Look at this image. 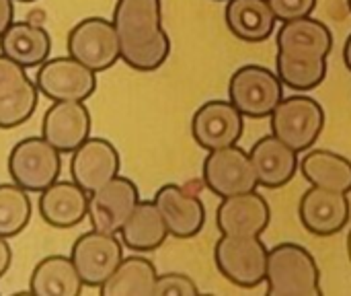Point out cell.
Segmentation results:
<instances>
[{"label": "cell", "instance_id": "1", "mask_svg": "<svg viewBox=\"0 0 351 296\" xmlns=\"http://www.w3.org/2000/svg\"><path fill=\"white\" fill-rule=\"evenodd\" d=\"M113 27L119 37L121 60L140 72L160 68L171 54V39L162 29L160 0H117Z\"/></svg>", "mask_w": 351, "mask_h": 296}, {"label": "cell", "instance_id": "2", "mask_svg": "<svg viewBox=\"0 0 351 296\" xmlns=\"http://www.w3.org/2000/svg\"><path fill=\"white\" fill-rule=\"evenodd\" d=\"M267 293L271 296H319L321 272L315 258L296 243H280L267 255Z\"/></svg>", "mask_w": 351, "mask_h": 296}, {"label": "cell", "instance_id": "3", "mask_svg": "<svg viewBox=\"0 0 351 296\" xmlns=\"http://www.w3.org/2000/svg\"><path fill=\"white\" fill-rule=\"evenodd\" d=\"M269 249L259 237L222 235L214 249L218 272L232 284L255 288L265 282Z\"/></svg>", "mask_w": 351, "mask_h": 296}, {"label": "cell", "instance_id": "4", "mask_svg": "<svg viewBox=\"0 0 351 296\" xmlns=\"http://www.w3.org/2000/svg\"><path fill=\"white\" fill-rule=\"evenodd\" d=\"M271 134L296 152L313 148L325 124V111L317 99L294 95L286 97L271 111Z\"/></svg>", "mask_w": 351, "mask_h": 296}, {"label": "cell", "instance_id": "5", "mask_svg": "<svg viewBox=\"0 0 351 296\" xmlns=\"http://www.w3.org/2000/svg\"><path fill=\"white\" fill-rule=\"evenodd\" d=\"M230 103L247 117H269L284 99V82L265 66L247 64L239 68L228 84Z\"/></svg>", "mask_w": 351, "mask_h": 296}, {"label": "cell", "instance_id": "6", "mask_svg": "<svg viewBox=\"0 0 351 296\" xmlns=\"http://www.w3.org/2000/svg\"><path fill=\"white\" fill-rule=\"evenodd\" d=\"M8 171L16 185L27 192H43L62 171L60 150L53 148L43 136L41 138H25L21 140L10 157H8Z\"/></svg>", "mask_w": 351, "mask_h": 296}, {"label": "cell", "instance_id": "7", "mask_svg": "<svg viewBox=\"0 0 351 296\" xmlns=\"http://www.w3.org/2000/svg\"><path fill=\"white\" fill-rule=\"evenodd\" d=\"M68 52L74 60L95 72L111 68L119 58V37L113 21L88 16L68 33Z\"/></svg>", "mask_w": 351, "mask_h": 296}, {"label": "cell", "instance_id": "8", "mask_svg": "<svg viewBox=\"0 0 351 296\" xmlns=\"http://www.w3.org/2000/svg\"><path fill=\"white\" fill-rule=\"evenodd\" d=\"M204 183L220 198L253 192L259 185L251 155L237 144L210 150L204 161Z\"/></svg>", "mask_w": 351, "mask_h": 296}, {"label": "cell", "instance_id": "9", "mask_svg": "<svg viewBox=\"0 0 351 296\" xmlns=\"http://www.w3.org/2000/svg\"><path fill=\"white\" fill-rule=\"evenodd\" d=\"M35 84L51 101H84L95 93L97 76L72 56L53 58L39 66Z\"/></svg>", "mask_w": 351, "mask_h": 296}, {"label": "cell", "instance_id": "10", "mask_svg": "<svg viewBox=\"0 0 351 296\" xmlns=\"http://www.w3.org/2000/svg\"><path fill=\"white\" fill-rule=\"evenodd\" d=\"M86 286H103L123 260V247L111 233L93 229L84 233L72 247L70 258Z\"/></svg>", "mask_w": 351, "mask_h": 296}, {"label": "cell", "instance_id": "11", "mask_svg": "<svg viewBox=\"0 0 351 296\" xmlns=\"http://www.w3.org/2000/svg\"><path fill=\"white\" fill-rule=\"evenodd\" d=\"M138 202L140 196L136 183L128 177H113L88 196V218L93 229L111 235L119 233Z\"/></svg>", "mask_w": 351, "mask_h": 296}, {"label": "cell", "instance_id": "12", "mask_svg": "<svg viewBox=\"0 0 351 296\" xmlns=\"http://www.w3.org/2000/svg\"><path fill=\"white\" fill-rule=\"evenodd\" d=\"M37 84L14 60L0 56V130L25 124L37 107Z\"/></svg>", "mask_w": 351, "mask_h": 296}, {"label": "cell", "instance_id": "13", "mask_svg": "<svg viewBox=\"0 0 351 296\" xmlns=\"http://www.w3.org/2000/svg\"><path fill=\"white\" fill-rule=\"evenodd\" d=\"M191 134L206 150L239 144L243 136V113L230 101H208L195 111L191 119Z\"/></svg>", "mask_w": 351, "mask_h": 296}, {"label": "cell", "instance_id": "14", "mask_svg": "<svg viewBox=\"0 0 351 296\" xmlns=\"http://www.w3.org/2000/svg\"><path fill=\"white\" fill-rule=\"evenodd\" d=\"M298 214L302 227L317 235L329 237L339 231L350 220V198L346 192L325 190V187H311L302 194L298 204Z\"/></svg>", "mask_w": 351, "mask_h": 296}, {"label": "cell", "instance_id": "15", "mask_svg": "<svg viewBox=\"0 0 351 296\" xmlns=\"http://www.w3.org/2000/svg\"><path fill=\"white\" fill-rule=\"evenodd\" d=\"M271 220L269 204L255 190L222 198L216 210V225L222 235L259 237Z\"/></svg>", "mask_w": 351, "mask_h": 296}, {"label": "cell", "instance_id": "16", "mask_svg": "<svg viewBox=\"0 0 351 296\" xmlns=\"http://www.w3.org/2000/svg\"><path fill=\"white\" fill-rule=\"evenodd\" d=\"M72 181H76L86 194L97 192L119 171V155L115 146L105 138H86L72 157L70 163Z\"/></svg>", "mask_w": 351, "mask_h": 296}, {"label": "cell", "instance_id": "17", "mask_svg": "<svg viewBox=\"0 0 351 296\" xmlns=\"http://www.w3.org/2000/svg\"><path fill=\"white\" fill-rule=\"evenodd\" d=\"M154 204L160 210L169 235L177 239H191L195 237L206 223V206L204 202L179 185H162L156 196Z\"/></svg>", "mask_w": 351, "mask_h": 296}, {"label": "cell", "instance_id": "18", "mask_svg": "<svg viewBox=\"0 0 351 296\" xmlns=\"http://www.w3.org/2000/svg\"><path fill=\"white\" fill-rule=\"evenodd\" d=\"M90 132V113L82 101H56L43 115V138L60 152H74Z\"/></svg>", "mask_w": 351, "mask_h": 296}, {"label": "cell", "instance_id": "19", "mask_svg": "<svg viewBox=\"0 0 351 296\" xmlns=\"http://www.w3.org/2000/svg\"><path fill=\"white\" fill-rule=\"evenodd\" d=\"M249 155H251L259 185L269 187V190L286 185L294 177L300 165L298 152L274 134L259 138L253 144Z\"/></svg>", "mask_w": 351, "mask_h": 296}, {"label": "cell", "instance_id": "20", "mask_svg": "<svg viewBox=\"0 0 351 296\" xmlns=\"http://www.w3.org/2000/svg\"><path fill=\"white\" fill-rule=\"evenodd\" d=\"M39 212L53 229H72L88 214V194L76 181H53L41 192Z\"/></svg>", "mask_w": 351, "mask_h": 296}, {"label": "cell", "instance_id": "21", "mask_svg": "<svg viewBox=\"0 0 351 296\" xmlns=\"http://www.w3.org/2000/svg\"><path fill=\"white\" fill-rule=\"evenodd\" d=\"M0 52L23 68H33L41 66L49 58L51 39L49 33L39 25L27 21L10 23L0 35Z\"/></svg>", "mask_w": 351, "mask_h": 296}, {"label": "cell", "instance_id": "22", "mask_svg": "<svg viewBox=\"0 0 351 296\" xmlns=\"http://www.w3.org/2000/svg\"><path fill=\"white\" fill-rule=\"evenodd\" d=\"M333 47L329 27L313 16L286 21L278 31V52L327 58Z\"/></svg>", "mask_w": 351, "mask_h": 296}, {"label": "cell", "instance_id": "23", "mask_svg": "<svg viewBox=\"0 0 351 296\" xmlns=\"http://www.w3.org/2000/svg\"><path fill=\"white\" fill-rule=\"evenodd\" d=\"M276 14L267 0H228L226 25L243 41H265L276 27Z\"/></svg>", "mask_w": 351, "mask_h": 296}, {"label": "cell", "instance_id": "24", "mask_svg": "<svg viewBox=\"0 0 351 296\" xmlns=\"http://www.w3.org/2000/svg\"><path fill=\"white\" fill-rule=\"evenodd\" d=\"M84 282L72 260L64 255H49L37 264L31 274L29 291L37 296H78Z\"/></svg>", "mask_w": 351, "mask_h": 296}, {"label": "cell", "instance_id": "25", "mask_svg": "<svg viewBox=\"0 0 351 296\" xmlns=\"http://www.w3.org/2000/svg\"><path fill=\"white\" fill-rule=\"evenodd\" d=\"M119 233L123 245L134 251H154L169 237L165 218L154 202H138Z\"/></svg>", "mask_w": 351, "mask_h": 296}, {"label": "cell", "instance_id": "26", "mask_svg": "<svg viewBox=\"0 0 351 296\" xmlns=\"http://www.w3.org/2000/svg\"><path fill=\"white\" fill-rule=\"evenodd\" d=\"M154 264L146 258H128L121 260L117 270L107 278L99 293L103 296H154L156 284Z\"/></svg>", "mask_w": 351, "mask_h": 296}, {"label": "cell", "instance_id": "27", "mask_svg": "<svg viewBox=\"0 0 351 296\" xmlns=\"http://www.w3.org/2000/svg\"><path fill=\"white\" fill-rule=\"evenodd\" d=\"M304 179L315 187L351 192V161L331 150H311L298 165Z\"/></svg>", "mask_w": 351, "mask_h": 296}, {"label": "cell", "instance_id": "28", "mask_svg": "<svg viewBox=\"0 0 351 296\" xmlns=\"http://www.w3.org/2000/svg\"><path fill=\"white\" fill-rule=\"evenodd\" d=\"M327 58L278 52L276 66L280 80L296 91H311L319 87L327 76Z\"/></svg>", "mask_w": 351, "mask_h": 296}, {"label": "cell", "instance_id": "29", "mask_svg": "<svg viewBox=\"0 0 351 296\" xmlns=\"http://www.w3.org/2000/svg\"><path fill=\"white\" fill-rule=\"evenodd\" d=\"M31 198L21 185H0V237H16L31 220Z\"/></svg>", "mask_w": 351, "mask_h": 296}, {"label": "cell", "instance_id": "30", "mask_svg": "<svg viewBox=\"0 0 351 296\" xmlns=\"http://www.w3.org/2000/svg\"><path fill=\"white\" fill-rule=\"evenodd\" d=\"M197 293L195 282L185 274H162L154 284V296H195Z\"/></svg>", "mask_w": 351, "mask_h": 296}, {"label": "cell", "instance_id": "31", "mask_svg": "<svg viewBox=\"0 0 351 296\" xmlns=\"http://www.w3.org/2000/svg\"><path fill=\"white\" fill-rule=\"evenodd\" d=\"M276 19L286 23L302 16H311L317 6V0H267Z\"/></svg>", "mask_w": 351, "mask_h": 296}, {"label": "cell", "instance_id": "32", "mask_svg": "<svg viewBox=\"0 0 351 296\" xmlns=\"http://www.w3.org/2000/svg\"><path fill=\"white\" fill-rule=\"evenodd\" d=\"M14 16V6L12 0H0V35L8 29Z\"/></svg>", "mask_w": 351, "mask_h": 296}, {"label": "cell", "instance_id": "33", "mask_svg": "<svg viewBox=\"0 0 351 296\" xmlns=\"http://www.w3.org/2000/svg\"><path fill=\"white\" fill-rule=\"evenodd\" d=\"M10 260H12V251L8 247V243L4 241V237H0V278L6 274V270L10 266Z\"/></svg>", "mask_w": 351, "mask_h": 296}, {"label": "cell", "instance_id": "34", "mask_svg": "<svg viewBox=\"0 0 351 296\" xmlns=\"http://www.w3.org/2000/svg\"><path fill=\"white\" fill-rule=\"evenodd\" d=\"M343 60H346V66L351 70V35L346 41V47H343Z\"/></svg>", "mask_w": 351, "mask_h": 296}, {"label": "cell", "instance_id": "35", "mask_svg": "<svg viewBox=\"0 0 351 296\" xmlns=\"http://www.w3.org/2000/svg\"><path fill=\"white\" fill-rule=\"evenodd\" d=\"M348 255H350V262H351V231H350V235H348Z\"/></svg>", "mask_w": 351, "mask_h": 296}, {"label": "cell", "instance_id": "36", "mask_svg": "<svg viewBox=\"0 0 351 296\" xmlns=\"http://www.w3.org/2000/svg\"><path fill=\"white\" fill-rule=\"evenodd\" d=\"M19 2H33V0H19Z\"/></svg>", "mask_w": 351, "mask_h": 296}, {"label": "cell", "instance_id": "37", "mask_svg": "<svg viewBox=\"0 0 351 296\" xmlns=\"http://www.w3.org/2000/svg\"><path fill=\"white\" fill-rule=\"evenodd\" d=\"M348 6H350V10H351V0H348Z\"/></svg>", "mask_w": 351, "mask_h": 296}]
</instances>
